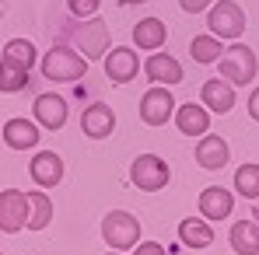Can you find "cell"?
Wrapping results in <instances>:
<instances>
[{"mask_svg": "<svg viewBox=\"0 0 259 255\" xmlns=\"http://www.w3.org/2000/svg\"><path fill=\"white\" fill-rule=\"evenodd\" d=\"M245 105H249V119H256V123H259V87L249 94V101H245Z\"/></svg>", "mask_w": 259, "mask_h": 255, "instance_id": "f546056e", "label": "cell"}, {"mask_svg": "<svg viewBox=\"0 0 259 255\" xmlns=\"http://www.w3.org/2000/svg\"><path fill=\"white\" fill-rule=\"evenodd\" d=\"M28 74H32V70H25V67L11 63V60H0V91H4V94L25 91V87H28Z\"/></svg>", "mask_w": 259, "mask_h": 255, "instance_id": "d4e9b609", "label": "cell"}, {"mask_svg": "<svg viewBox=\"0 0 259 255\" xmlns=\"http://www.w3.org/2000/svg\"><path fill=\"white\" fill-rule=\"evenodd\" d=\"M235 192L245 199H259V165H242L235 171Z\"/></svg>", "mask_w": 259, "mask_h": 255, "instance_id": "484cf974", "label": "cell"}, {"mask_svg": "<svg viewBox=\"0 0 259 255\" xmlns=\"http://www.w3.org/2000/svg\"><path fill=\"white\" fill-rule=\"evenodd\" d=\"M200 217L203 220H224V217H231L235 213V196L228 192V189H221V185H207L203 192H200Z\"/></svg>", "mask_w": 259, "mask_h": 255, "instance_id": "5bb4252c", "label": "cell"}, {"mask_svg": "<svg viewBox=\"0 0 259 255\" xmlns=\"http://www.w3.org/2000/svg\"><path fill=\"white\" fill-rule=\"evenodd\" d=\"M74 42L81 45L77 53L84 56V60H102L105 56V49H109V25L102 21V18H81V25H77V32H74Z\"/></svg>", "mask_w": 259, "mask_h": 255, "instance_id": "8992f818", "label": "cell"}, {"mask_svg": "<svg viewBox=\"0 0 259 255\" xmlns=\"http://www.w3.org/2000/svg\"><path fill=\"white\" fill-rule=\"evenodd\" d=\"M102 238L109 248L116 252H130L137 241H140V220L126 210H112L102 217Z\"/></svg>", "mask_w": 259, "mask_h": 255, "instance_id": "3957f363", "label": "cell"}, {"mask_svg": "<svg viewBox=\"0 0 259 255\" xmlns=\"http://www.w3.org/2000/svg\"><path fill=\"white\" fill-rule=\"evenodd\" d=\"M98 7H102V0H67V11L74 18H91V14H98Z\"/></svg>", "mask_w": 259, "mask_h": 255, "instance_id": "4316f807", "label": "cell"}, {"mask_svg": "<svg viewBox=\"0 0 259 255\" xmlns=\"http://www.w3.org/2000/svg\"><path fill=\"white\" fill-rule=\"evenodd\" d=\"M0 136H4V143L11 150H35L39 136H42V126L32 123V119H25V116H14V119H7L0 126Z\"/></svg>", "mask_w": 259, "mask_h": 255, "instance_id": "9c48e42d", "label": "cell"}, {"mask_svg": "<svg viewBox=\"0 0 259 255\" xmlns=\"http://www.w3.org/2000/svg\"><path fill=\"white\" fill-rule=\"evenodd\" d=\"M172 119H175V126H179V133H186V136H203V133L210 129V112H207L203 101H186V105H179Z\"/></svg>", "mask_w": 259, "mask_h": 255, "instance_id": "2e32d148", "label": "cell"}, {"mask_svg": "<svg viewBox=\"0 0 259 255\" xmlns=\"http://www.w3.org/2000/svg\"><path fill=\"white\" fill-rule=\"evenodd\" d=\"M102 60H105V74H109L112 84H130V81L137 77V70H140L137 49H130V45H116V49H109Z\"/></svg>", "mask_w": 259, "mask_h": 255, "instance_id": "30bf717a", "label": "cell"}, {"mask_svg": "<svg viewBox=\"0 0 259 255\" xmlns=\"http://www.w3.org/2000/svg\"><path fill=\"white\" fill-rule=\"evenodd\" d=\"M217 63H221V77H224L228 84H235V87H245L259 74L256 53H252L249 45H242V42L224 45V53H221V60H217Z\"/></svg>", "mask_w": 259, "mask_h": 255, "instance_id": "7a4b0ae2", "label": "cell"}, {"mask_svg": "<svg viewBox=\"0 0 259 255\" xmlns=\"http://www.w3.org/2000/svg\"><path fill=\"white\" fill-rule=\"evenodd\" d=\"M28 175H32V182H35L39 189L49 192L53 185L63 182V158L53 154V150H39V154L28 161Z\"/></svg>", "mask_w": 259, "mask_h": 255, "instance_id": "8fae6325", "label": "cell"}, {"mask_svg": "<svg viewBox=\"0 0 259 255\" xmlns=\"http://www.w3.org/2000/svg\"><path fill=\"white\" fill-rule=\"evenodd\" d=\"M207 28L217 39H231V42L242 39V32H245V11H242V4H235V0H214L210 11H207Z\"/></svg>", "mask_w": 259, "mask_h": 255, "instance_id": "277c9868", "label": "cell"}, {"mask_svg": "<svg viewBox=\"0 0 259 255\" xmlns=\"http://www.w3.org/2000/svg\"><path fill=\"white\" fill-rule=\"evenodd\" d=\"M28 224V196L21 189H4L0 192V231L18 234Z\"/></svg>", "mask_w": 259, "mask_h": 255, "instance_id": "ba28073f", "label": "cell"}, {"mask_svg": "<svg viewBox=\"0 0 259 255\" xmlns=\"http://www.w3.org/2000/svg\"><path fill=\"white\" fill-rule=\"evenodd\" d=\"M42 77L53 84H74L88 74V60L74 49V45H53L46 56H39Z\"/></svg>", "mask_w": 259, "mask_h": 255, "instance_id": "6da1fadb", "label": "cell"}, {"mask_svg": "<svg viewBox=\"0 0 259 255\" xmlns=\"http://www.w3.org/2000/svg\"><path fill=\"white\" fill-rule=\"evenodd\" d=\"M119 4H126V7H130V4H147V0H119Z\"/></svg>", "mask_w": 259, "mask_h": 255, "instance_id": "1f68e13d", "label": "cell"}, {"mask_svg": "<svg viewBox=\"0 0 259 255\" xmlns=\"http://www.w3.org/2000/svg\"><path fill=\"white\" fill-rule=\"evenodd\" d=\"M133 255H168V252L158 241H140V245H133Z\"/></svg>", "mask_w": 259, "mask_h": 255, "instance_id": "83f0119b", "label": "cell"}, {"mask_svg": "<svg viewBox=\"0 0 259 255\" xmlns=\"http://www.w3.org/2000/svg\"><path fill=\"white\" fill-rule=\"evenodd\" d=\"M165 39H168V28H165L161 18H144V21L133 25V45H137V49L154 53V49L165 45Z\"/></svg>", "mask_w": 259, "mask_h": 255, "instance_id": "ffe728a7", "label": "cell"}, {"mask_svg": "<svg viewBox=\"0 0 259 255\" xmlns=\"http://www.w3.org/2000/svg\"><path fill=\"white\" fill-rule=\"evenodd\" d=\"M231 150H228V140H221L217 133H203L200 143H196V165L207 171H221L228 165Z\"/></svg>", "mask_w": 259, "mask_h": 255, "instance_id": "e0dca14e", "label": "cell"}, {"mask_svg": "<svg viewBox=\"0 0 259 255\" xmlns=\"http://www.w3.org/2000/svg\"><path fill=\"white\" fill-rule=\"evenodd\" d=\"M200 101L207 105V112H217V116H228L235 109V84H228L224 77H214L200 87Z\"/></svg>", "mask_w": 259, "mask_h": 255, "instance_id": "ac0fdd59", "label": "cell"}, {"mask_svg": "<svg viewBox=\"0 0 259 255\" xmlns=\"http://www.w3.org/2000/svg\"><path fill=\"white\" fill-rule=\"evenodd\" d=\"M252 220H256V224H259V207H256V210H252Z\"/></svg>", "mask_w": 259, "mask_h": 255, "instance_id": "d6a6232c", "label": "cell"}, {"mask_svg": "<svg viewBox=\"0 0 259 255\" xmlns=\"http://www.w3.org/2000/svg\"><path fill=\"white\" fill-rule=\"evenodd\" d=\"M32 112H35V123L42 129H53V133L67 126V116H70L67 98H60V94H39L32 101Z\"/></svg>", "mask_w": 259, "mask_h": 255, "instance_id": "7c38bea8", "label": "cell"}, {"mask_svg": "<svg viewBox=\"0 0 259 255\" xmlns=\"http://www.w3.org/2000/svg\"><path fill=\"white\" fill-rule=\"evenodd\" d=\"M172 116H175L172 91H168L165 84L147 87V91H144V98H140V123H147V126H165Z\"/></svg>", "mask_w": 259, "mask_h": 255, "instance_id": "52a82bcc", "label": "cell"}, {"mask_svg": "<svg viewBox=\"0 0 259 255\" xmlns=\"http://www.w3.org/2000/svg\"><path fill=\"white\" fill-rule=\"evenodd\" d=\"M105 255H123V252H116V248H112V252H105Z\"/></svg>", "mask_w": 259, "mask_h": 255, "instance_id": "836d02e7", "label": "cell"}, {"mask_svg": "<svg viewBox=\"0 0 259 255\" xmlns=\"http://www.w3.org/2000/svg\"><path fill=\"white\" fill-rule=\"evenodd\" d=\"M179 241H182L186 248H196V252L210 248V245H214V227H210V220H203V217H186V220L179 224Z\"/></svg>", "mask_w": 259, "mask_h": 255, "instance_id": "d6986e66", "label": "cell"}, {"mask_svg": "<svg viewBox=\"0 0 259 255\" xmlns=\"http://www.w3.org/2000/svg\"><path fill=\"white\" fill-rule=\"evenodd\" d=\"M214 0H179V7L186 11V14H200V11H207Z\"/></svg>", "mask_w": 259, "mask_h": 255, "instance_id": "f1b7e54d", "label": "cell"}, {"mask_svg": "<svg viewBox=\"0 0 259 255\" xmlns=\"http://www.w3.org/2000/svg\"><path fill=\"white\" fill-rule=\"evenodd\" d=\"M0 60H11V63H18V67L32 70V67L39 63V49H35V42H28V39H11V42L4 45Z\"/></svg>", "mask_w": 259, "mask_h": 255, "instance_id": "cb8c5ba5", "label": "cell"}, {"mask_svg": "<svg viewBox=\"0 0 259 255\" xmlns=\"http://www.w3.org/2000/svg\"><path fill=\"white\" fill-rule=\"evenodd\" d=\"M235 255H259V224L256 220H235L228 234Z\"/></svg>", "mask_w": 259, "mask_h": 255, "instance_id": "44dd1931", "label": "cell"}, {"mask_svg": "<svg viewBox=\"0 0 259 255\" xmlns=\"http://www.w3.org/2000/svg\"><path fill=\"white\" fill-rule=\"evenodd\" d=\"M81 129H84V136H91V140H105L116 129V112L105 101H91L84 112H81Z\"/></svg>", "mask_w": 259, "mask_h": 255, "instance_id": "4fadbf2b", "label": "cell"}, {"mask_svg": "<svg viewBox=\"0 0 259 255\" xmlns=\"http://www.w3.org/2000/svg\"><path fill=\"white\" fill-rule=\"evenodd\" d=\"M28 196V231H46L49 224H53V199H49V192L46 189H32V192H25Z\"/></svg>", "mask_w": 259, "mask_h": 255, "instance_id": "7402d4cb", "label": "cell"}, {"mask_svg": "<svg viewBox=\"0 0 259 255\" xmlns=\"http://www.w3.org/2000/svg\"><path fill=\"white\" fill-rule=\"evenodd\" d=\"M168 178H172V168H168V161L158 158V154H140V158H133V165H130V182H133L140 192H158V189L168 185Z\"/></svg>", "mask_w": 259, "mask_h": 255, "instance_id": "5b68a950", "label": "cell"}, {"mask_svg": "<svg viewBox=\"0 0 259 255\" xmlns=\"http://www.w3.org/2000/svg\"><path fill=\"white\" fill-rule=\"evenodd\" d=\"M144 74L154 81V84H165V87H172V84H179L186 74H182V63L175 60V56H168V53H151L147 56V63H144Z\"/></svg>", "mask_w": 259, "mask_h": 255, "instance_id": "9a60e30c", "label": "cell"}, {"mask_svg": "<svg viewBox=\"0 0 259 255\" xmlns=\"http://www.w3.org/2000/svg\"><path fill=\"white\" fill-rule=\"evenodd\" d=\"M221 53H224V45H221L217 35H193V42H189V56H193V63H200V67L217 63Z\"/></svg>", "mask_w": 259, "mask_h": 255, "instance_id": "603a6c76", "label": "cell"}, {"mask_svg": "<svg viewBox=\"0 0 259 255\" xmlns=\"http://www.w3.org/2000/svg\"><path fill=\"white\" fill-rule=\"evenodd\" d=\"M7 4H11V0H0V18H4V11H7Z\"/></svg>", "mask_w": 259, "mask_h": 255, "instance_id": "4dcf8cb0", "label": "cell"}]
</instances>
